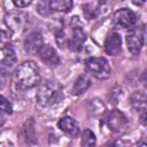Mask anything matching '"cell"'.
I'll return each instance as SVG.
<instances>
[{"mask_svg": "<svg viewBox=\"0 0 147 147\" xmlns=\"http://www.w3.org/2000/svg\"><path fill=\"white\" fill-rule=\"evenodd\" d=\"M0 111L6 113V114H11L13 111V107L10 102L2 95H0Z\"/></svg>", "mask_w": 147, "mask_h": 147, "instance_id": "cell-18", "label": "cell"}, {"mask_svg": "<svg viewBox=\"0 0 147 147\" xmlns=\"http://www.w3.org/2000/svg\"><path fill=\"white\" fill-rule=\"evenodd\" d=\"M86 40V34L83 30V28L80 25L76 26L74 25L72 28V36L70 37L69 41H68V46L70 48V51L72 52H78L82 49L84 42Z\"/></svg>", "mask_w": 147, "mask_h": 147, "instance_id": "cell-9", "label": "cell"}, {"mask_svg": "<svg viewBox=\"0 0 147 147\" xmlns=\"http://www.w3.org/2000/svg\"><path fill=\"white\" fill-rule=\"evenodd\" d=\"M121 46H122V40L121 36L117 32L110 33L105 41V52L108 55H117L121 52Z\"/></svg>", "mask_w": 147, "mask_h": 147, "instance_id": "cell-11", "label": "cell"}, {"mask_svg": "<svg viewBox=\"0 0 147 147\" xmlns=\"http://www.w3.org/2000/svg\"><path fill=\"white\" fill-rule=\"evenodd\" d=\"M90 85H91V79H90V77H88L87 75H80V76L76 79V82H75V84H74V86H72V94L78 95V94L84 93V92L90 87Z\"/></svg>", "mask_w": 147, "mask_h": 147, "instance_id": "cell-14", "label": "cell"}, {"mask_svg": "<svg viewBox=\"0 0 147 147\" xmlns=\"http://www.w3.org/2000/svg\"><path fill=\"white\" fill-rule=\"evenodd\" d=\"M8 82V72L6 69L0 68V90L5 88V86L7 85Z\"/></svg>", "mask_w": 147, "mask_h": 147, "instance_id": "cell-21", "label": "cell"}, {"mask_svg": "<svg viewBox=\"0 0 147 147\" xmlns=\"http://www.w3.org/2000/svg\"><path fill=\"white\" fill-rule=\"evenodd\" d=\"M99 1H100V2H106L107 0H99Z\"/></svg>", "mask_w": 147, "mask_h": 147, "instance_id": "cell-24", "label": "cell"}, {"mask_svg": "<svg viewBox=\"0 0 147 147\" xmlns=\"http://www.w3.org/2000/svg\"><path fill=\"white\" fill-rule=\"evenodd\" d=\"M11 1L15 5V7H17V8H24V7L29 6L33 0H11Z\"/></svg>", "mask_w": 147, "mask_h": 147, "instance_id": "cell-22", "label": "cell"}, {"mask_svg": "<svg viewBox=\"0 0 147 147\" xmlns=\"http://www.w3.org/2000/svg\"><path fill=\"white\" fill-rule=\"evenodd\" d=\"M106 123L110 131L118 133V132H122L126 127L127 119L122 111L114 109L108 114V116L106 118Z\"/></svg>", "mask_w": 147, "mask_h": 147, "instance_id": "cell-6", "label": "cell"}, {"mask_svg": "<svg viewBox=\"0 0 147 147\" xmlns=\"http://www.w3.org/2000/svg\"><path fill=\"white\" fill-rule=\"evenodd\" d=\"M10 33H8L7 31L0 30V49L6 48L9 44H10Z\"/></svg>", "mask_w": 147, "mask_h": 147, "instance_id": "cell-19", "label": "cell"}, {"mask_svg": "<svg viewBox=\"0 0 147 147\" xmlns=\"http://www.w3.org/2000/svg\"><path fill=\"white\" fill-rule=\"evenodd\" d=\"M49 1L48 0H40L38 6H37V10L41 14V15H47L49 13Z\"/></svg>", "mask_w": 147, "mask_h": 147, "instance_id": "cell-20", "label": "cell"}, {"mask_svg": "<svg viewBox=\"0 0 147 147\" xmlns=\"http://www.w3.org/2000/svg\"><path fill=\"white\" fill-rule=\"evenodd\" d=\"M130 103L136 111H146V94L141 91H136L130 96Z\"/></svg>", "mask_w": 147, "mask_h": 147, "instance_id": "cell-13", "label": "cell"}, {"mask_svg": "<svg viewBox=\"0 0 147 147\" xmlns=\"http://www.w3.org/2000/svg\"><path fill=\"white\" fill-rule=\"evenodd\" d=\"M38 55H39L40 60L47 65L53 67V65H57L60 63V59H59L57 53L49 45H42V47L38 52Z\"/></svg>", "mask_w": 147, "mask_h": 147, "instance_id": "cell-10", "label": "cell"}, {"mask_svg": "<svg viewBox=\"0 0 147 147\" xmlns=\"http://www.w3.org/2000/svg\"><path fill=\"white\" fill-rule=\"evenodd\" d=\"M29 21V16L28 14L23 13V11H10L7 13L5 15V24L7 25V28L14 32V33H20L22 32Z\"/></svg>", "mask_w": 147, "mask_h": 147, "instance_id": "cell-4", "label": "cell"}, {"mask_svg": "<svg viewBox=\"0 0 147 147\" xmlns=\"http://www.w3.org/2000/svg\"><path fill=\"white\" fill-rule=\"evenodd\" d=\"M59 129L70 136H77L78 132H79V126H78V123L72 118V117H69V116H64L62 117L59 123Z\"/></svg>", "mask_w": 147, "mask_h": 147, "instance_id": "cell-12", "label": "cell"}, {"mask_svg": "<svg viewBox=\"0 0 147 147\" xmlns=\"http://www.w3.org/2000/svg\"><path fill=\"white\" fill-rule=\"evenodd\" d=\"M125 39H126L127 49L133 55H138L144 46V40H145L144 28H132L126 34Z\"/></svg>", "mask_w": 147, "mask_h": 147, "instance_id": "cell-5", "label": "cell"}, {"mask_svg": "<svg viewBox=\"0 0 147 147\" xmlns=\"http://www.w3.org/2000/svg\"><path fill=\"white\" fill-rule=\"evenodd\" d=\"M61 85L55 80H46L45 83L40 84L36 99L38 105L41 107H48L57 102L61 99Z\"/></svg>", "mask_w": 147, "mask_h": 147, "instance_id": "cell-2", "label": "cell"}, {"mask_svg": "<svg viewBox=\"0 0 147 147\" xmlns=\"http://www.w3.org/2000/svg\"><path fill=\"white\" fill-rule=\"evenodd\" d=\"M96 142L95 134L90 130L86 129L82 133V139H80V145L82 146H94Z\"/></svg>", "mask_w": 147, "mask_h": 147, "instance_id": "cell-17", "label": "cell"}, {"mask_svg": "<svg viewBox=\"0 0 147 147\" xmlns=\"http://www.w3.org/2000/svg\"><path fill=\"white\" fill-rule=\"evenodd\" d=\"M136 22H137L136 14L127 8H122L114 14V23L119 28L123 29L132 28L136 24Z\"/></svg>", "mask_w": 147, "mask_h": 147, "instance_id": "cell-7", "label": "cell"}, {"mask_svg": "<svg viewBox=\"0 0 147 147\" xmlns=\"http://www.w3.org/2000/svg\"><path fill=\"white\" fill-rule=\"evenodd\" d=\"M85 70L96 79H107L111 74L109 62L105 57H88L85 61Z\"/></svg>", "mask_w": 147, "mask_h": 147, "instance_id": "cell-3", "label": "cell"}, {"mask_svg": "<svg viewBox=\"0 0 147 147\" xmlns=\"http://www.w3.org/2000/svg\"><path fill=\"white\" fill-rule=\"evenodd\" d=\"M42 45H44V39H42L41 33L39 32H31L24 40V49L26 53L31 55L38 54Z\"/></svg>", "mask_w": 147, "mask_h": 147, "instance_id": "cell-8", "label": "cell"}, {"mask_svg": "<svg viewBox=\"0 0 147 147\" xmlns=\"http://www.w3.org/2000/svg\"><path fill=\"white\" fill-rule=\"evenodd\" d=\"M51 10L59 13H68L72 9L74 1L72 0H48Z\"/></svg>", "mask_w": 147, "mask_h": 147, "instance_id": "cell-15", "label": "cell"}, {"mask_svg": "<svg viewBox=\"0 0 147 147\" xmlns=\"http://www.w3.org/2000/svg\"><path fill=\"white\" fill-rule=\"evenodd\" d=\"M145 1L146 0H132L133 5H136V6H142L145 3Z\"/></svg>", "mask_w": 147, "mask_h": 147, "instance_id": "cell-23", "label": "cell"}, {"mask_svg": "<svg viewBox=\"0 0 147 147\" xmlns=\"http://www.w3.org/2000/svg\"><path fill=\"white\" fill-rule=\"evenodd\" d=\"M14 82L18 90H29L40 83V72L33 61H25L17 67L14 74Z\"/></svg>", "mask_w": 147, "mask_h": 147, "instance_id": "cell-1", "label": "cell"}, {"mask_svg": "<svg viewBox=\"0 0 147 147\" xmlns=\"http://www.w3.org/2000/svg\"><path fill=\"white\" fill-rule=\"evenodd\" d=\"M3 52H5V55H3V59H2V64H5L6 67H13L15 63H16V53L13 48V46L9 44L6 48H3Z\"/></svg>", "mask_w": 147, "mask_h": 147, "instance_id": "cell-16", "label": "cell"}]
</instances>
